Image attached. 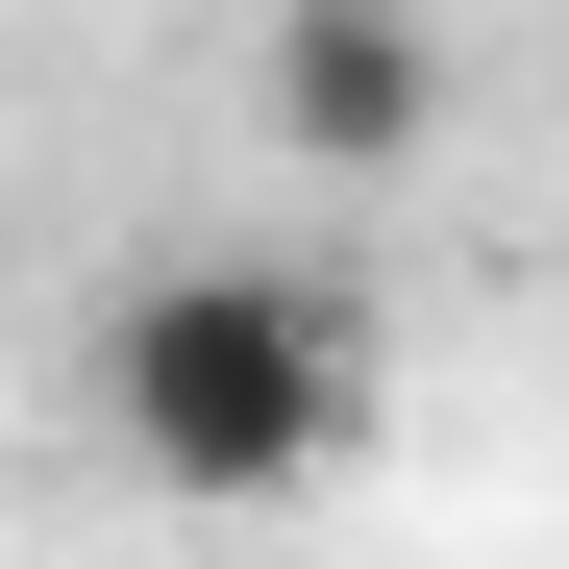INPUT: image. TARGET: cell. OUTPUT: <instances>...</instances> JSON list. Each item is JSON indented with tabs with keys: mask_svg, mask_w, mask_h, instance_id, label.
Here are the masks:
<instances>
[{
	"mask_svg": "<svg viewBox=\"0 0 569 569\" xmlns=\"http://www.w3.org/2000/svg\"><path fill=\"white\" fill-rule=\"evenodd\" d=\"M74 371H100V421H124L149 496L248 520V496H298V470H347V421H371V298L298 272V248H173V272L100 298Z\"/></svg>",
	"mask_w": 569,
	"mask_h": 569,
	"instance_id": "cell-1",
	"label": "cell"
},
{
	"mask_svg": "<svg viewBox=\"0 0 569 569\" xmlns=\"http://www.w3.org/2000/svg\"><path fill=\"white\" fill-rule=\"evenodd\" d=\"M248 124L298 149V173H421V149H446V50H421V0H272Z\"/></svg>",
	"mask_w": 569,
	"mask_h": 569,
	"instance_id": "cell-2",
	"label": "cell"
}]
</instances>
